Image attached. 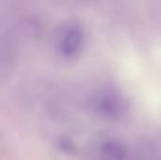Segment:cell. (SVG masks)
<instances>
[{"mask_svg": "<svg viewBox=\"0 0 161 160\" xmlns=\"http://www.w3.org/2000/svg\"><path fill=\"white\" fill-rule=\"evenodd\" d=\"M84 40V32L79 25H69L59 37L58 45L59 54L67 59H74L81 52Z\"/></svg>", "mask_w": 161, "mask_h": 160, "instance_id": "1", "label": "cell"}, {"mask_svg": "<svg viewBox=\"0 0 161 160\" xmlns=\"http://www.w3.org/2000/svg\"><path fill=\"white\" fill-rule=\"evenodd\" d=\"M101 155L104 160H125L126 149L119 141H108L101 146Z\"/></svg>", "mask_w": 161, "mask_h": 160, "instance_id": "2", "label": "cell"}]
</instances>
